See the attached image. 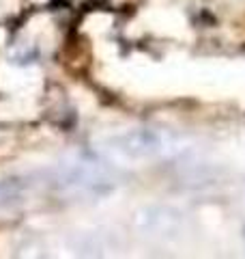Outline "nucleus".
Returning <instances> with one entry per match:
<instances>
[{
	"label": "nucleus",
	"mask_w": 245,
	"mask_h": 259,
	"mask_svg": "<svg viewBox=\"0 0 245 259\" xmlns=\"http://www.w3.org/2000/svg\"><path fill=\"white\" fill-rule=\"evenodd\" d=\"M174 149L163 134L157 132H129L125 136H116L112 141L110 151L125 160H146V158H159L168 156Z\"/></svg>",
	"instance_id": "nucleus-1"
}]
</instances>
